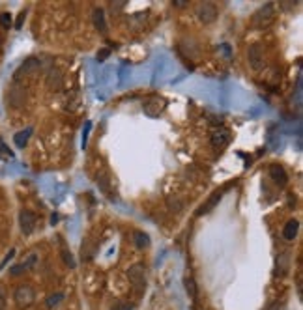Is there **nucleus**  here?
I'll return each instance as SVG.
<instances>
[{
  "label": "nucleus",
  "instance_id": "obj_4",
  "mask_svg": "<svg viewBox=\"0 0 303 310\" xmlns=\"http://www.w3.org/2000/svg\"><path fill=\"white\" fill-rule=\"evenodd\" d=\"M127 278L129 282L137 288V290H144L146 288V267L144 264H133L127 269Z\"/></svg>",
  "mask_w": 303,
  "mask_h": 310
},
{
  "label": "nucleus",
  "instance_id": "obj_31",
  "mask_svg": "<svg viewBox=\"0 0 303 310\" xmlns=\"http://www.w3.org/2000/svg\"><path fill=\"white\" fill-rule=\"evenodd\" d=\"M23 19H25V12H21L19 19H17V23H15V28H21V27H23Z\"/></svg>",
  "mask_w": 303,
  "mask_h": 310
},
{
  "label": "nucleus",
  "instance_id": "obj_18",
  "mask_svg": "<svg viewBox=\"0 0 303 310\" xmlns=\"http://www.w3.org/2000/svg\"><path fill=\"white\" fill-rule=\"evenodd\" d=\"M288 262H290V256L286 252L277 258V271H275L277 277H279V275H281V277L286 275V271H288Z\"/></svg>",
  "mask_w": 303,
  "mask_h": 310
},
{
  "label": "nucleus",
  "instance_id": "obj_30",
  "mask_svg": "<svg viewBox=\"0 0 303 310\" xmlns=\"http://www.w3.org/2000/svg\"><path fill=\"white\" fill-rule=\"evenodd\" d=\"M266 310H281V303H279V301H273V303H270L266 306Z\"/></svg>",
  "mask_w": 303,
  "mask_h": 310
},
{
  "label": "nucleus",
  "instance_id": "obj_6",
  "mask_svg": "<svg viewBox=\"0 0 303 310\" xmlns=\"http://www.w3.org/2000/svg\"><path fill=\"white\" fill-rule=\"evenodd\" d=\"M197 17L204 25L213 23L215 17H217V8H215V4H211V2H200L197 6Z\"/></svg>",
  "mask_w": 303,
  "mask_h": 310
},
{
  "label": "nucleus",
  "instance_id": "obj_26",
  "mask_svg": "<svg viewBox=\"0 0 303 310\" xmlns=\"http://www.w3.org/2000/svg\"><path fill=\"white\" fill-rule=\"evenodd\" d=\"M8 308V295H6V288L0 286V310Z\"/></svg>",
  "mask_w": 303,
  "mask_h": 310
},
{
  "label": "nucleus",
  "instance_id": "obj_13",
  "mask_svg": "<svg viewBox=\"0 0 303 310\" xmlns=\"http://www.w3.org/2000/svg\"><path fill=\"white\" fill-rule=\"evenodd\" d=\"M36 262H38V256H36V254H28L27 260H23L21 264L14 265V267H12L10 271H12V275H21V273L28 271L30 267H34V265H36Z\"/></svg>",
  "mask_w": 303,
  "mask_h": 310
},
{
  "label": "nucleus",
  "instance_id": "obj_5",
  "mask_svg": "<svg viewBox=\"0 0 303 310\" xmlns=\"http://www.w3.org/2000/svg\"><path fill=\"white\" fill-rule=\"evenodd\" d=\"M167 107V101L163 97H159V95H152V97L146 99L144 103V114L146 116H150V118H158L159 114L165 111Z\"/></svg>",
  "mask_w": 303,
  "mask_h": 310
},
{
  "label": "nucleus",
  "instance_id": "obj_21",
  "mask_svg": "<svg viewBox=\"0 0 303 310\" xmlns=\"http://www.w3.org/2000/svg\"><path fill=\"white\" fill-rule=\"evenodd\" d=\"M64 301V293H60V291H56V293H51V295L47 297V308H54V306H58L60 303Z\"/></svg>",
  "mask_w": 303,
  "mask_h": 310
},
{
  "label": "nucleus",
  "instance_id": "obj_23",
  "mask_svg": "<svg viewBox=\"0 0 303 310\" xmlns=\"http://www.w3.org/2000/svg\"><path fill=\"white\" fill-rule=\"evenodd\" d=\"M98 185L101 187V191L109 194V176H107V172H99L98 174Z\"/></svg>",
  "mask_w": 303,
  "mask_h": 310
},
{
  "label": "nucleus",
  "instance_id": "obj_16",
  "mask_svg": "<svg viewBox=\"0 0 303 310\" xmlns=\"http://www.w3.org/2000/svg\"><path fill=\"white\" fill-rule=\"evenodd\" d=\"M94 25H96V28H98L101 34H107V23H105V14H103V10H99V8H96L94 10Z\"/></svg>",
  "mask_w": 303,
  "mask_h": 310
},
{
  "label": "nucleus",
  "instance_id": "obj_11",
  "mask_svg": "<svg viewBox=\"0 0 303 310\" xmlns=\"http://www.w3.org/2000/svg\"><path fill=\"white\" fill-rule=\"evenodd\" d=\"M221 198H223V191H215V192H211V196L206 200L204 204L200 205L197 210V215H206V213H210L215 205L221 202Z\"/></svg>",
  "mask_w": 303,
  "mask_h": 310
},
{
  "label": "nucleus",
  "instance_id": "obj_29",
  "mask_svg": "<svg viewBox=\"0 0 303 310\" xmlns=\"http://www.w3.org/2000/svg\"><path fill=\"white\" fill-rule=\"evenodd\" d=\"M109 54H111V49H103L101 53H98V60H99V62H103V60H105Z\"/></svg>",
  "mask_w": 303,
  "mask_h": 310
},
{
  "label": "nucleus",
  "instance_id": "obj_22",
  "mask_svg": "<svg viewBox=\"0 0 303 310\" xmlns=\"http://www.w3.org/2000/svg\"><path fill=\"white\" fill-rule=\"evenodd\" d=\"M167 205L174 210V212H182V208H184V202L180 200L178 196H169L167 198Z\"/></svg>",
  "mask_w": 303,
  "mask_h": 310
},
{
  "label": "nucleus",
  "instance_id": "obj_15",
  "mask_svg": "<svg viewBox=\"0 0 303 310\" xmlns=\"http://www.w3.org/2000/svg\"><path fill=\"white\" fill-rule=\"evenodd\" d=\"M297 230H299V223H297L296 219H290L288 223H286V226L283 228V238L286 241H294L297 236Z\"/></svg>",
  "mask_w": 303,
  "mask_h": 310
},
{
  "label": "nucleus",
  "instance_id": "obj_9",
  "mask_svg": "<svg viewBox=\"0 0 303 310\" xmlns=\"http://www.w3.org/2000/svg\"><path fill=\"white\" fill-rule=\"evenodd\" d=\"M210 142L213 150H223L224 146L231 142V131L226 127H219V129H215V131L211 133Z\"/></svg>",
  "mask_w": 303,
  "mask_h": 310
},
{
  "label": "nucleus",
  "instance_id": "obj_19",
  "mask_svg": "<svg viewBox=\"0 0 303 310\" xmlns=\"http://www.w3.org/2000/svg\"><path fill=\"white\" fill-rule=\"evenodd\" d=\"M133 241H135V245H137L138 249H146L150 245V236L140 230H135L133 232Z\"/></svg>",
  "mask_w": 303,
  "mask_h": 310
},
{
  "label": "nucleus",
  "instance_id": "obj_20",
  "mask_svg": "<svg viewBox=\"0 0 303 310\" xmlns=\"http://www.w3.org/2000/svg\"><path fill=\"white\" fill-rule=\"evenodd\" d=\"M184 286H185V291H187V295L195 299L197 297V284H195V278L193 277H185L184 278Z\"/></svg>",
  "mask_w": 303,
  "mask_h": 310
},
{
  "label": "nucleus",
  "instance_id": "obj_7",
  "mask_svg": "<svg viewBox=\"0 0 303 310\" xmlns=\"http://www.w3.org/2000/svg\"><path fill=\"white\" fill-rule=\"evenodd\" d=\"M36 223H38V219H36V213L30 212V210H23L19 213V226H21V232L25 234V236H30L34 230H36Z\"/></svg>",
  "mask_w": 303,
  "mask_h": 310
},
{
  "label": "nucleus",
  "instance_id": "obj_28",
  "mask_svg": "<svg viewBox=\"0 0 303 310\" xmlns=\"http://www.w3.org/2000/svg\"><path fill=\"white\" fill-rule=\"evenodd\" d=\"M0 25H2L4 28L12 27V15H10V14H2V15H0Z\"/></svg>",
  "mask_w": 303,
  "mask_h": 310
},
{
  "label": "nucleus",
  "instance_id": "obj_10",
  "mask_svg": "<svg viewBox=\"0 0 303 310\" xmlns=\"http://www.w3.org/2000/svg\"><path fill=\"white\" fill-rule=\"evenodd\" d=\"M38 67H40V60H38V58H34V56H32V58L25 60V62H23V64L19 66V69L14 73L15 82H19V80L23 79L25 75H32V73L36 71Z\"/></svg>",
  "mask_w": 303,
  "mask_h": 310
},
{
  "label": "nucleus",
  "instance_id": "obj_8",
  "mask_svg": "<svg viewBox=\"0 0 303 310\" xmlns=\"http://www.w3.org/2000/svg\"><path fill=\"white\" fill-rule=\"evenodd\" d=\"M247 60H249V66L251 69L255 71H260L264 67V53H262V47L258 43H253L247 51Z\"/></svg>",
  "mask_w": 303,
  "mask_h": 310
},
{
  "label": "nucleus",
  "instance_id": "obj_2",
  "mask_svg": "<svg viewBox=\"0 0 303 310\" xmlns=\"http://www.w3.org/2000/svg\"><path fill=\"white\" fill-rule=\"evenodd\" d=\"M275 21V6L273 4H264L257 14L253 15V23L258 28H268Z\"/></svg>",
  "mask_w": 303,
  "mask_h": 310
},
{
  "label": "nucleus",
  "instance_id": "obj_12",
  "mask_svg": "<svg viewBox=\"0 0 303 310\" xmlns=\"http://www.w3.org/2000/svg\"><path fill=\"white\" fill-rule=\"evenodd\" d=\"M270 178L273 179L279 187H284V185L288 183V176H286V172H284L283 166H279V165L270 166Z\"/></svg>",
  "mask_w": 303,
  "mask_h": 310
},
{
  "label": "nucleus",
  "instance_id": "obj_14",
  "mask_svg": "<svg viewBox=\"0 0 303 310\" xmlns=\"http://www.w3.org/2000/svg\"><path fill=\"white\" fill-rule=\"evenodd\" d=\"M47 88L51 92H58L62 88V73L58 69H51L49 75H47Z\"/></svg>",
  "mask_w": 303,
  "mask_h": 310
},
{
  "label": "nucleus",
  "instance_id": "obj_1",
  "mask_svg": "<svg viewBox=\"0 0 303 310\" xmlns=\"http://www.w3.org/2000/svg\"><path fill=\"white\" fill-rule=\"evenodd\" d=\"M14 301H15V306L19 310L28 308L36 301V291H34V288L30 284H21L14 291Z\"/></svg>",
  "mask_w": 303,
  "mask_h": 310
},
{
  "label": "nucleus",
  "instance_id": "obj_27",
  "mask_svg": "<svg viewBox=\"0 0 303 310\" xmlns=\"http://www.w3.org/2000/svg\"><path fill=\"white\" fill-rule=\"evenodd\" d=\"M131 308H133V304L124 303V301H116V303L112 304L111 310H131Z\"/></svg>",
  "mask_w": 303,
  "mask_h": 310
},
{
  "label": "nucleus",
  "instance_id": "obj_17",
  "mask_svg": "<svg viewBox=\"0 0 303 310\" xmlns=\"http://www.w3.org/2000/svg\"><path fill=\"white\" fill-rule=\"evenodd\" d=\"M30 135H32V127H27V129L19 131V133H17V135L14 137L15 146H17V148H25V146L28 144V139H30Z\"/></svg>",
  "mask_w": 303,
  "mask_h": 310
},
{
  "label": "nucleus",
  "instance_id": "obj_3",
  "mask_svg": "<svg viewBox=\"0 0 303 310\" xmlns=\"http://www.w3.org/2000/svg\"><path fill=\"white\" fill-rule=\"evenodd\" d=\"M27 103V90L25 86H21L19 82H14L8 90V105L12 109H21Z\"/></svg>",
  "mask_w": 303,
  "mask_h": 310
},
{
  "label": "nucleus",
  "instance_id": "obj_25",
  "mask_svg": "<svg viewBox=\"0 0 303 310\" xmlns=\"http://www.w3.org/2000/svg\"><path fill=\"white\" fill-rule=\"evenodd\" d=\"M14 157V153L10 152V148L6 146L4 140H0V159H12Z\"/></svg>",
  "mask_w": 303,
  "mask_h": 310
},
{
  "label": "nucleus",
  "instance_id": "obj_24",
  "mask_svg": "<svg viewBox=\"0 0 303 310\" xmlns=\"http://www.w3.org/2000/svg\"><path fill=\"white\" fill-rule=\"evenodd\" d=\"M62 258H64V262H66V265H69V267H75V260H73V254L69 251H67L66 247L62 245Z\"/></svg>",
  "mask_w": 303,
  "mask_h": 310
}]
</instances>
